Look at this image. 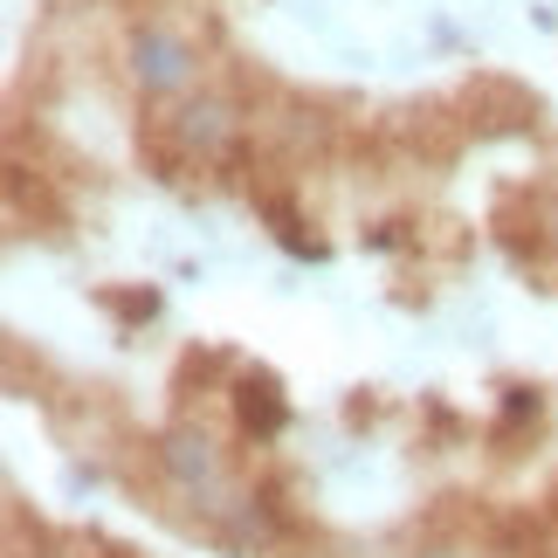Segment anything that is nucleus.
I'll list each match as a JSON object with an SVG mask.
<instances>
[{
	"instance_id": "obj_1",
	"label": "nucleus",
	"mask_w": 558,
	"mask_h": 558,
	"mask_svg": "<svg viewBox=\"0 0 558 558\" xmlns=\"http://www.w3.org/2000/svg\"><path fill=\"white\" fill-rule=\"evenodd\" d=\"M124 70L145 97H193V83H201V49H193V35L166 28V21H138L132 35H124Z\"/></svg>"
},
{
	"instance_id": "obj_2",
	"label": "nucleus",
	"mask_w": 558,
	"mask_h": 558,
	"mask_svg": "<svg viewBox=\"0 0 558 558\" xmlns=\"http://www.w3.org/2000/svg\"><path fill=\"white\" fill-rule=\"evenodd\" d=\"M159 469H166V483L180 489V497H193V510H207V518H234V483H228V462H221V448H214L201 427H173V435L159 441Z\"/></svg>"
},
{
	"instance_id": "obj_3",
	"label": "nucleus",
	"mask_w": 558,
	"mask_h": 558,
	"mask_svg": "<svg viewBox=\"0 0 558 558\" xmlns=\"http://www.w3.org/2000/svg\"><path fill=\"white\" fill-rule=\"evenodd\" d=\"M166 145H173L186 166H221V159H234V145H242V111L214 90L180 97L173 118H166Z\"/></svg>"
},
{
	"instance_id": "obj_4",
	"label": "nucleus",
	"mask_w": 558,
	"mask_h": 558,
	"mask_svg": "<svg viewBox=\"0 0 558 558\" xmlns=\"http://www.w3.org/2000/svg\"><path fill=\"white\" fill-rule=\"evenodd\" d=\"M283 393H276V379H242V427H255V435H276L283 427Z\"/></svg>"
},
{
	"instance_id": "obj_5",
	"label": "nucleus",
	"mask_w": 558,
	"mask_h": 558,
	"mask_svg": "<svg viewBox=\"0 0 558 558\" xmlns=\"http://www.w3.org/2000/svg\"><path fill=\"white\" fill-rule=\"evenodd\" d=\"M545 242L558 248V201H551V214H545Z\"/></svg>"
},
{
	"instance_id": "obj_6",
	"label": "nucleus",
	"mask_w": 558,
	"mask_h": 558,
	"mask_svg": "<svg viewBox=\"0 0 558 558\" xmlns=\"http://www.w3.org/2000/svg\"><path fill=\"white\" fill-rule=\"evenodd\" d=\"M76 8H90V0H76Z\"/></svg>"
}]
</instances>
